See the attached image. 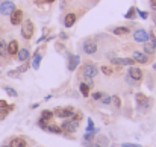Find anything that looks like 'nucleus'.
Returning <instances> with one entry per match:
<instances>
[{
	"label": "nucleus",
	"instance_id": "obj_14",
	"mask_svg": "<svg viewBox=\"0 0 156 147\" xmlns=\"http://www.w3.org/2000/svg\"><path fill=\"white\" fill-rule=\"evenodd\" d=\"M132 58L135 59V62L138 64H149V55H146L144 52H140V50H133L132 53Z\"/></svg>",
	"mask_w": 156,
	"mask_h": 147
},
{
	"label": "nucleus",
	"instance_id": "obj_24",
	"mask_svg": "<svg viewBox=\"0 0 156 147\" xmlns=\"http://www.w3.org/2000/svg\"><path fill=\"white\" fill-rule=\"evenodd\" d=\"M135 12H136V8H135V6L129 8V9H127V12L124 14V18H126V20H133V18L136 17V14H135Z\"/></svg>",
	"mask_w": 156,
	"mask_h": 147
},
{
	"label": "nucleus",
	"instance_id": "obj_29",
	"mask_svg": "<svg viewBox=\"0 0 156 147\" xmlns=\"http://www.w3.org/2000/svg\"><path fill=\"white\" fill-rule=\"evenodd\" d=\"M111 103L118 109V108H121V99L118 97V96H111Z\"/></svg>",
	"mask_w": 156,
	"mask_h": 147
},
{
	"label": "nucleus",
	"instance_id": "obj_34",
	"mask_svg": "<svg viewBox=\"0 0 156 147\" xmlns=\"http://www.w3.org/2000/svg\"><path fill=\"white\" fill-rule=\"evenodd\" d=\"M27 68H29V64H27V62H23V65H20V67L17 68V71H18V73H24Z\"/></svg>",
	"mask_w": 156,
	"mask_h": 147
},
{
	"label": "nucleus",
	"instance_id": "obj_2",
	"mask_svg": "<svg viewBox=\"0 0 156 147\" xmlns=\"http://www.w3.org/2000/svg\"><path fill=\"white\" fill-rule=\"evenodd\" d=\"M34 32H35V26H34L32 20H29V18L24 20L21 23V37L24 40H30L34 37Z\"/></svg>",
	"mask_w": 156,
	"mask_h": 147
},
{
	"label": "nucleus",
	"instance_id": "obj_19",
	"mask_svg": "<svg viewBox=\"0 0 156 147\" xmlns=\"http://www.w3.org/2000/svg\"><path fill=\"white\" fill-rule=\"evenodd\" d=\"M129 32H130V29H129V27H126V26H118V27H114V29H112V34H114V35H117V37L127 35Z\"/></svg>",
	"mask_w": 156,
	"mask_h": 147
},
{
	"label": "nucleus",
	"instance_id": "obj_22",
	"mask_svg": "<svg viewBox=\"0 0 156 147\" xmlns=\"http://www.w3.org/2000/svg\"><path fill=\"white\" fill-rule=\"evenodd\" d=\"M53 117H55V112H53V111L44 109V111L41 112V117H40V118H43V120H46V121H50Z\"/></svg>",
	"mask_w": 156,
	"mask_h": 147
},
{
	"label": "nucleus",
	"instance_id": "obj_42",
	"mask_svg": "<svg viewBox=\"0 0 156 147\" xmlns=\"http://www.w3.org/2000/svg\"><path fill=\"white\" fill-rule=\"evenodd\" d=\"M59 37H61V40H64V41H65V40H68V35H67L65 32H61V34H59Z\"/></svg>",
	"mask_w": 156,
	"mask_h": 147
},
{
	"label": "nucleus",
	"instance_id": "obj_23",
	"mask_svg": "<svg viewBox=\"0 0 156 147\" xmlns=\"http://www.w3.org/2000/svg\"><path fill=\"white\" fill-rule=\"evenodd\" d=\"M47 132L61 135V134H62V129H61V126H58V124H49V126H47Z\"/></svg>",
	"mask_w": 156,
	"mask_h": 147
},
{
	"label": "nucleus",
	"instance_id": "obj_46",
	"mask_svg": "<svg viewBox=\"0 0 156 147\" xmlns=\"http://www.w3.org/2000/svg\"><path fill=\"white\" fill-rule=\"evenodd\" d=\"M153 68H155V70H156V64H155V65H153Z\"/></svg>",
	"mask_w": 156,
	"mask_h": 147
},
{
	"label": "nucleus",
	"instance_id": "obj_31",
	"mask_svg": "<svg viewBox=\"0 0 156 147\" xmlns=\"http://www.w3.org/2000/svg\"><path fill=\"white\" fill-rule=\"evenodd\" d=\"M38 126L43 129V131H47V126H49V121H46V120H43V118H40L38 120Z\"/></svg>",
	"mask_w": 156,
	"mask_h": 147
},
{
	"label": "nucleus",
	"instance_id": "obj_27",
	"mask_svg": "<svg viewBox=\"0 0 156 147\" xmlns=\"http://www.w3.org/2000/svg\"><path fill=\"white\" fill-rule=\"evenodd\" d=\"M8 55V44L5 43V40H0V56L5 58Z\"/></svg>",
	"mask_w": 156,
	"mask_h": 147
},
{
	"label": "nucleus",
	"instance_id": "obj_13",
	"mask_svg": "<svg viewBox=\"0 0 156 147\" xmlns=\"http://www.w3.org/2000/svg\"><path fill=\"white\" fill-rule=\"evenodd\" d=\"M76 21H77V15L74 12H68L64 17V27L65 29H70V27H73L76 24Z\"/></svg>",
	"mask_w": 156,
	"mask_h": 147
},
{
	"label": "nucleus",
	"instance_id": "obj_28",
	"mask_svg": "<svg viewBox=\"0 0 156 147\" xmlns=\"http://www.w3.org/2000/svg\"><path fill=\"white\" fill-rule=\"evenodd\" d=\"M100 70H102V73H103L105 76H112L114 74V68L109 67V65H102Z\"/></svg>",
	"mask_w": 156,
	"mask_h": 147
},
{
	"label": "nucleus",
	"instance_id": "obj_3",
	"mask_svg": "<svg viewBox=\"0 0 156 147\" xmlns=\"http://www.w3.org/2000/svg\"><path fill=\"white\" fill-rule=\"evenodd\" d=\"M82 50H83V53H85V55L91 56V55L97 53L99 46H97V43H96L93 38H87V40L82 43Z\"/></svg>",
	"mask_w": 156,
	"mask_h": 147
},
{
	"label": "nucleus",
	"instance_id": "obj_6",
	"mask_svg": "<svg viewBox=\"0 0 156 147\" xmlns=\"http://www.w3.org/2000/svg\"><path fill=\"white\" fill-rule=\"evenodd\" d=\"M132 38H133V41H135V43L144 44V43L149 40V32H147L146 29H136V30H133Z\"/></svg>",
	"mask_w": 156,
	"mask_h": 147
},
{
	"label": "nucleus",
	"instance_id": "obj_38",
	"mask_svg": "<svg viewBox=\"0 0 156 147\" xmlns=\"http://www.w3.org/2000/svg\"><path fill=\"white\" fill-rule=\"evenodd\" d=\"M83 146L85 147H100L96 141H91V143H85V141H83Z\"/></svg>",
	"mask_w": 156,
	"mask_h": 147
},
{
	"label": "nucleus",
	"instance_id": "obj_33",
	"mask_svg": "<svg viewBox=\"0 0 156 147\" xmlns=\"http://www.w3.org/2000/svg\"><path fill=\"white\" fill-rule=\"evenodd\" d=\"M126 82H127L129 85H132V87H136V85L140 84V82H136V81H133V79H132V77H130L129 74H126Z\"/></svg>",
	"mask_w": 156,
	"mask_h": 147
},
{
	"label": "nucleus",
	"instance_id": "obj_40",
	"mask_svg": "<svg viewBox=\"0 0 156 147\" xmlns=\"http://www.w3.org/2000/svg\"><path fill=\"white\" fill-rule=\"evenodd\" d=\"M121 147H141L140 144H133V143H124L121 144Z\"/></svg>",
	"mask_w": 156,
	"mask_h": 147
},
{
	"label": "nucleus",
	"instance_id": "obj_37",
	"mask_svg": "<svg viewBox=\"0 0 156 147\" xmlns=\"http://www.w3.org/2000/svg\"><path fill=\"white\" fill-rule=\"evenodd\" d=\"M103 96H105V94L102 93V91H96V93H94V94H93L91 97L94 99V100H100V99L103 97Z\"/></svg>",
	"mask_w": 156,
	"mask_h": 147
},
{
	"label": "nucleus",
	"instance_id": "obj_41",
	"mask_svg": "<svg viewBox=\"0 0 156 147\" xmlns=\"http://www.w3.org/2000/svg\"><path fill=\"white\" fill-rule=\"evenodd\" d=\"M149 5H150V8L156 11V0H149Z\"/></svg>",
	"mask_w": 156,
	"mask_h": 147
},
{
	"label": "nucleus",
	"instance_id": "obj_45",
	"mask_svg": "<svg viewBox=\"0 0 156 147\" xmlns=\"http://www.w3.org/2000/svg\"><path fill=\"white\" fill-rule=\"evenodd\" d=\"M44 2H47V3H53V2H56V0H44Z\"/></svg>",
	"mask_w": 156,
	"mask_h": 147
},
{
	"label": "nucleus",
	"instance_id": "obj_11",
	"mask_svg": "<svg viewBox=\"0 0 156 147\" xmlns=\"http://www.w3.org/2000/svg\"><path fill=\"white\" fill-rule=\"evenodd\" d=\"M127 74L133 79V81H136V82H141L143 81V77H144V73H143V70L141 68H138V67H135V65H132V67H129V71H127Z\"/></svg>",
	"mask_w": 156,
	"mask_h": 147
},
{
	"label": "nucleus",
	"instance_id": "obj_17",
	"mask_svg": "<svg viewBox=\"0 0 156 147\" xmlns=\"http://www.w3.org/2000/svg\"><path fill=\"white\" fill-rule=\"evenodd\" d=\"M29 58H30V52H29V49H20L18 50L17 59H18L20 62H27Z\"/></svg>",
	"mask_w": 156,
	"mask_h": 147
},
{
	"label": "nucleus",
	"instance_id": "obj_26",
	"mask_svg": "<svg viewBox=\"0 0 156 147\" xmlns=\"http://www.w3.org/2000/svg\"><path fill=\"white\" fill-rule=\"evenodd\" d=\"M96 143H97V144H99L100 147H108V146H109V140H108L105 135H99Z\"/></svg>",
	"mask_w": 156,
	"mask_h": 147
},
{
	"label": "nucleus",
	"instance_id": "obj_5",
	"mask_svg": "<svg viewBox=\"0 0 156 147\" xmlns=\"http://www.w3.org/2000/svg\"><path fill=\"white\" fill-rule=\"evenodd\" d=\"M135 100H136V106H138L140 111H146V109H149L150 105H152V102L149 100V97H147L146 94H143V93H136Z\"/></svg>",
	"mask_w": 156,
	"mask_h": 147
},
{
	"label": "nucleus",
	"instance_id": "obj_12",
	"mask_svg": "<svg viewBox=\"0 0 156 147\" xmlns=\"http://www.w3.org/2000/svg\"><path fill=\"white\" fill-rule=\"evenodd\" d=\"M9 20H11V24L14 26H18L23 23V11L21 9H15L11 15H9Z\"/></svg>",
	"mask_w": 156,
	"mask_h": 147
},
{
	"label": "nucleus",
	"instance_id": "obj_36",
	"mask_svg": "<svg viewBox=\"0 0 156 147\" xmlns=\"http://www.w3.org/2000/svg\"><path fill=\"white\" fill-rule=\"evenodd\" d=\"M100 102H102V105H109V103H111V96L105 94L103 97L100 99Z\"/></svg>",
	"mask_w": 156,
	"mask_h": 147
},
{
	"label": "nucleus",
	"instance_id": "obj_7",
	"mask_svg": "<svg viewBox=\"0 0 156 147\" xmlns=\"http://www.w3.org/2000/svg\"><path fill=\"white\" fill-rule=\"evenodd\" d=\"M15 11V3L11 0H5L0 3V15H11Z\"/></svg>",
	"mask_w": 156,
	"mask_h": 147
},
{
	"label": "nucleus",
	"instance_id": "obj_8",
	"mask_svg": "<svg viewBox=\"0 0 156 147\" xmlns=\"http://www.w3.org/2000/svg\"><path fill=\"white\" fill-rule=\"evenodd\" d=\"M111 62H112L114 65H117V67H123V65L132 67V65H135V64H136L133 58H118V56L112 58V59H111Z\"/></svg>",
	"mask_w": 156,
	"mask_h": 147
},
{
	"label": "nucleus",
	"instance_id": "obj_30",
	"mask_svg": "<svg viewBox=\"0 0 156 147\" xmlns=\"http://www.w3.org/2000/svg\"><path fill=\"white\" fill-rule=\"evenodd\" d=\"M3 90L6 91V94L8 96H11V97H17L18 96V93L14 90V88H11V87H3Z\"/></svg>",
	"mask_w": 156,
	"mask_h": 147
},
{
	"label": "nucleus",
	"instance_id": "obj_47",
	"mask_svg": "<svg viewBox=\"0 0 156 147\" xmlns=\"http://www.w3.org/2000/svg\"><path fill=\"white\" fill-rule=\"evenodd\" d=\"M2 147H9V146H2Z\"/></svg>",
	"mask_w": 156,
	"mask_h": 147
},
{
	"label": "nucleus",
	"instance_id": "obj_9",
	"mask_svg": "<svg viewBox=\"0 0 156 147\" xmlns=\"http://www.w3.org/2000/svg\"><path fill=\"white\" fill-rule=\"evenodd\" d=\"M74 114V108L67 106V108H56L55 109V115L59 118H71Z\"/></svg>",
	"mask_w": 156,
	"mask_h": 147
},
{
	"label": "nucleus",
	"instance_id": "obj_43",
	"mask_svg": "<svg viewBox=\"0 0 156 147\" xmlns=\"http://www.w3.org/2000/svg\"><path fill=\"white\" fill-rule=\"evenodd\" d=\"M0 108L3 109V108H8V103L5 102V100H0Z\"/></svg>",
	"mask_w": 156,
	"mask_h": 147
},
{
	"label": "nucleus",
	"instance_id": "obj_44",
	"mask_svg": "<svg viewBox=\"0 0 156 147\" xmlns=\"http://www.w3.org/2000/svg\"><path fill=\"white\" fill-rule=\"evenodd\" d=\"M153 23H155V26H156V11H155V14H153Z\"/></svg>",
	"mask_w": 156,
	"mask_h": 147
},
{
	"label": "nucleus",
	"instance_id": "obj_10",
	"mask_svg": "<svg viewBox=\"0 0 156 147\" xmlns=\"http://www.w3.org/2000/svg\"><path fill=\"white\" fill-rule=\"evenodd\" d=\"M77 124L76 121L73 120H65L62 124H61V129H62V134H74L76 129H77Z\"/></svg>",
	"mask_w": 156,
	"mask_h": 147
},
{
	"label": "nucleus",
	"instance_id": "obj_1",
	"mask_svg": "<svg viewBox=\"0 0 156 147\" xmlns=\"http://www.w3.org/2000/svg\"><path fill=\"white\" fill-rule=\"evenodd\" d=\"M80 74L85 77V81H87V79H94V77L99 74V67H97L96 64H93V62H87V64L82 65Z\"/></svg>",
	"mask_w": 156,
	"mask_h": 147
},
{
	"label": "nucleus",
	"instance_id": "obj_32",
	"mask_svg": "<svg viewBox=\"0 0 156 147\" xmlns=\"http://www.w3.org/2000/svg\"><path fill=\"white\" fill-rule=\"evenodd\" d=\"M136 14H138V15H140L143 20H147V18H149V14H147L146 11H141V9H138V8H136Z\"/></svg>",
	"mask_w": 156,
	"mask_h": 147
},
{
	"label": "nucleus",
	"instance_id": "obj_18",
	"mask_svg": "<svg viewBox=\"0 0 156 147\" xmlns=\"http://www.w3.org/2000/svg\"><path fill=\"white\" fill-rule=\"evenodd\" d=\"M9 147H27V143H26L24 138H21V137H15V138L11 140Z\"/></svg>",
	"mask_w": 156,
	"mask_h": 147
},
{
	"label": "nucleus",
	"instance_id": "obj_15",
	"mask_svg": "<svg viewBox=\"0 0 156 147\" xmlns=\"http://www.w3.org/2000/svg\"><path fill=\"white\" fill-rule=\"evenodd\" d=\"M68 62H67V68L70 70V71H74L76 68H77V65H79V62H80V58L77 56V55H68V59H67Z\"/></svg>",
	"mask_w": 156,
	"mask_h": 147
},
{
	"label": "nucleus",
	"instance_id": "obj_20",
	"mask_svg": "<svg viewBox=\"0 0 156 147\" xmlns=\"http://www.w3.org/2000/svg\"><path fill=\"white\" fill-rule=\"evenodd\" d=\"M41 59H43V56H41V53L37 50L35 55H34V62H32L34 70H38V68H40V65H41Z\"/></svg>",
	"mask_w": 156,
	"mask_h": 147
},
{
	"label": "nucleus",
	"instance_id": "obj_21",
	"mask_svg": "<svg viewBox=\"0 0 156 147\" xmlns=\"http://www.w3.org/2000/svg\"><path fill=\"white\" fill-rule=\"evenodd\" d=\"M79 91H80V94H82L83 97H90V87H88L87 82H82V84L79 85Z\"/></svg>",
	"mask_w": 156,
	"mask_h": 147
},
{
	"label": "nucleus",
	"instance_id": "obj_35",
	"mask_svg": "<svg viewBox=\"0 0 156 147\" xmlns=\"http://www.w3.org/2000/svg\"><path fill=\"white\" fill-rule=\"evenodd\" d=\"M96 127H94V121L91 118H88V127H87V132H93Z\"/></svg>",
	"mask_w": 156,
	"mask_h": 147
},
{
	"label": "nucleus",
	"instance_id": "obj_48",
	"mask_svg": "<svg viewBox=\"0 0 156 147\" xmlns=\"http://www.w3.org/2000/svg\"><path fill=\"white\" fill-rule=\"evenodd\" d=\"M94 2H96V0H94Z\"/></svg>",
	"mask_w": 156,
	"mask_h": 147
},
{
	"label": "nucleus",
	"instance_id": "obj_25",
	"mask_svg": "<svg viewBox=\"0 0 156 147\" xmlns=\"http://www.w3.org/2000/svg\"><path fill=\"white\" fill-rule=\"evenodd\" d=\"M99 132V129H94L93 132H87L85 135H83V141L85 143H91V141H94V135Z\"/></svg>",
	"mask_w": 156,
	"mask_h": 147
},
{
	"label": "nucleus",
	"instance_id": "obj_4",
	"mask_svg": "<svg viewBox=\"0 0 156 147\" xmlns=\"http://www.w3.org/2000/svg\"><path fill=\"white\" fill-rule=\"evenodd\" d=\"M156 50V37L153 32H149V40L143 44V52L146 55H153Z\"/></svg>",
	"mask_w": 156,
	"mask_h": 147
},
{
	"label": "nucleus",
	"instance_id": "obj_16",
	"mask_svg": "<svg viewBox=\"0 0 156 147\" xmlns=\"http://www.w3.org/2000/svg\"><path fill=\"white\" fill-rule=\"evenodd\" d=\"M18 50H20L18 41H15V40L9 41V44H8V55H9V56H15V55L18 53Z\"/></svg>",
	"mask_w": 156,
	"mask_h": 147
},
{
	"label": "nucleus",
	"instance_id": "obj_39",
	"mask_svg": "<svg viewBox=\"0 0 156 147\" xmlns=\"http://www.w3.org/2000/svg\"><path fill=\"white\" fill-rule=\"evenodd\" d=\"M8 74H9L11 77H18V74H20V73H18L17 70H11V71H8Z\"/></svg>",
	"mask_w": 156,
	"mask_h": 147
}]
</instances>
